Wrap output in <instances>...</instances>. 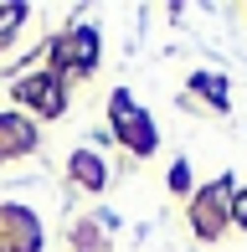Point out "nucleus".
<instances>
[{"label":"nucleus","instance_id":"1","mask_svg":"<svg viewBox=\"0 0 247 252\" xmlns=\"http://www.w3.org/2000/svg\"><path fill=\"white\" fill-rule=\"evenodd\" d=\"M114 119H119V134H124V139H129L139 155H150V150H154V129H150V119H144V113L129 103V93H119V98H114Z\"/></svg>","mask_w":247,"mask_h":252},{"label":"nucleus","instance_id":"2","mask_svg":"<svg viewBox=\"0 0 247 252\" xmlns=\"http://www.w3.org/2000/svg\"><path fill=\"white\" fill-rule=\"evenodd\" d=\"M16 93L26 98V103H36L41 113H62V88L52 83V77H41V83H21Z\"/></svg>","mask_w":247,"mask_h":252},{"label":"nucleus","instance_id":"3","mask_svg":"<svg viewBox=\"0 0 247 252\" xmlns=\"http://www.w3.org/2000/svg\"><path fill=\"white\" fill-rule=\"evenodd\" d=\"M5 144H16V150H31V129L21 119H0V155H5Z\"/></svg>","mask_w":247,"mask_h":252},{"label":"nucleus","instance_id":"4","mask_svg":"<svg viewBox=\"0 0 247 252\" xmlns=\"http://www.w3.org/2000/svg\"><path fill=\"white\" fill-rule=\"evenodd\" d=\"M93 57H98V36L88 26H77V36H72V62L77 67H93Z\"/></svg>","mask_w":247,"mask_h":252},{"label":"nucleus","instance_id":"5","mask_svg":"<svg viewBox=\"0 0 247 252\" xmlns=\"http://www.w3.org/2000/svg\"><path fill=\"white\" fill-rule=\"evenodd\" d=\"M72 170H77V180H88V186H103V165H98L93 155H77Z\"/></svg>","mask_w":247,"mask_h":252},{"label":"nucleus","instance_id":"6","mask_svg":"<svg viewBox=\"0 0 247 252\" xmlns=\"http://www.w3.org/2000/svg\"><path fill=\"white\" fill-rule=\"evenodd\" d=\"M16 21H21V5H5V10H0V41L16 31Z\"/></svg>","mask_w":247,"mask_h":252},{"label":"nucleus","instance_id":"7","mask_svg":"<svg viewBox=\"0 0 247 252\" xmlns=\"http://www.w3.org/2000/svg\"><path fill=\"white\" fill-rule=\"evenodd\" d=\"M237 221H247V196H237Z\"/></svg>","mask_w":247,"mask_h":252}]
</instances>
